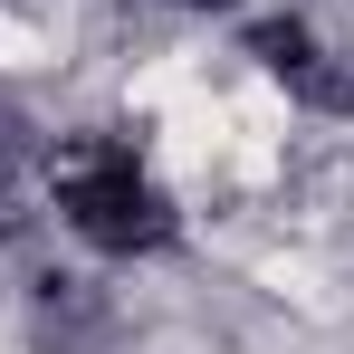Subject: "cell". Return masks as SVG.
Masks as SVG:
<instances>
[{"label": "cell", "instance_id": "obj_1", "mask_svg": "<svg viewBox=\"0 0 354 354\" xmlns=\"http://www.w3.org/2000/svg\"><path fill=\"white\" fill-rule=\"evenodd\" d=\"M48 192H58L67 230L86 239V249H106V259H144V249L173 239L163 182L144 173L134 144H115V134H67L58 153H48Z\"/></svg>", "mask_w": 354, "mask_h": 354}, {"label": "cell", "instance_id": "obj_2", "mask_svg": "<svg viewBox=\"0 0 354 354\" xmlns=\"http://www.w3.org/2000/svg\"><path fill=\"white\" fill-rule=\"evenodd\" d=\"M259 58L278 67V77H297V86H316V96H326V77H316V39H306L297 19H268V29H259Z\"/></svg>", "mask_w": 354, "mask_h": 354}, {"label": "cell", "instance_id": "obj_3", "mask_svg": "<svg viewBox=\"0 0 354 354\" xmlns=\"http://www.w3.org/2000/svg\"><path fill=\"white\" fill-rule=\"evenodd\" d=\"M192 10H221V0H192Z\"/></svg>", "mask_w": 354, "mask_h": 354}]
</instances>
